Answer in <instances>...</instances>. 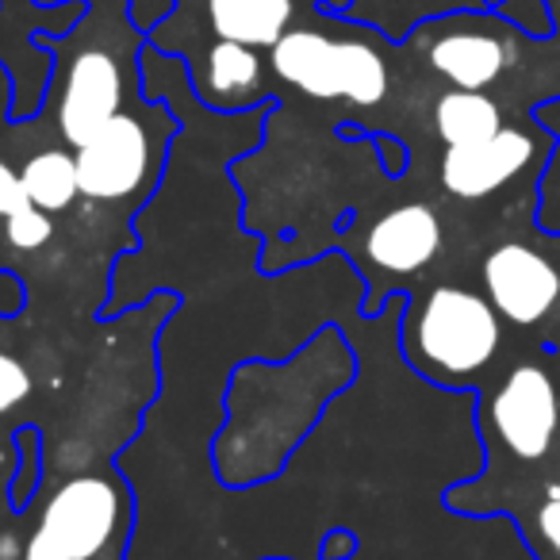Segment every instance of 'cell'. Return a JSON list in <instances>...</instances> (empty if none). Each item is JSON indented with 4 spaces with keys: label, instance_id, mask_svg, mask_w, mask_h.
<instances>
[{
    "label": "cell",
    "instance_id": "cell-1",
    "mask_svg": "<svg viewBox=\"0 0 560 560\" xmlns=\"http://www.w3.org/2000/svg\"><path fill=\"white\" fill-rule=\"evenodd\" d=\"M358 361L338 327H323L284 365L242 361L226 388V422L215 438V476L249 488L284 468L323 407L353 384Z\"/></svg>",
    "mask_w": 560,
    "mask_h": 560
},
{
    "label": "cell",
    "instance_id": "cell-2",
    "mask_svg": "<svg viewBox=\"0 0 560 560\" xmlns=\"http://www.w3.org/2000/svg\"><path fill=\"white\" fill-rule=\"evenodd\" d=\"M503 327L488 296L457 284L430 289L399 327L404 358L419 376L445 388H465L495 361Z\"/></svg>",
    "mask_w": 560,
    "mask_h": 560
},
{
    "label": "cell",
    "instance_id": "cell-3",
    "mask_svg": "<svg viewBox=\"0 0 560 560\" xmlns=\"http://www.w3.org/2000/svg\"><path fill=\"white\" fill-rule=\"evenodd\" d=\"M272 73L315 101H350L373 108L388 96V62L358 39L323 32H284L269 47Z\"/></svg>",
    "mask_w": 560,
    "mask_h": 560
},
{
    "label": "cell",
    "instance_id": "cell-4",
    "mask_svg": "<svg viewBox=\"0 0 560 560\" xmlns=\"http://www.w3.org/2000/svg\"><path fill=\"white\" fill-rule=\"evenodd\" d=\"M131 529V491L119 476L81 472L58 483L39 529L66 560H119Z\"/></svg>",
    "mask_w": 560,
    "mask_h": 560
},
{
    "label": "cell",
    "instance_id": "cell-5",
    "mask_svg": "<svg viewBox=\"0 0 560 560\" xmlns=\"http://www.w3.org/2000/svg\"><path fill=\"white\" fill-rule=\"evenodd\" d=\"M488 422L511 457L526 465L541 460L560 430V396L549 369L537 361H518L491 392Z\"/></svg>",
    "mask_w": 560,
    "mask_h": 560
},
{
    "label": "cell",
    "instance_id": "cell-6",
    "mask_svg": "<svg viewBox=\"0 0 560 560\" xmlns=\"http://www.w3.org/2000/svg\"><path fill=\"white\" fill-rule=\"evenodd\" d=\"M73 162H78L81 196L96 203H119L147 188L154 173V142L142 119L119 112L93 139L81 142Z\"/></svg>",
    "mask_w": 560,
    "mask_h": 560
},
{
    "label": "cell",
    "instance_id": "cell-7",
    "mask_svg": "<svg viewBox=\"0 0 560 560\" xmlns=\"http://www.w3.org/2000/svg\"><path fill=\"white\" fill-rule=\"evenodd\" d=\"M483 296L499 319L514 327H537L560 304V269L526 242H499L480 265Z\"/></svg>",
    "mask_w": 560,
    "mask_h": 560
},
{
    "label": "cell",
    "instance_id": "cell-8",
    "mask_svg": "<svg viewBox=\"0 0 560 560\" xmlns=\"http://www.w3.org/2000/svg\"><path fill=\"white\" fill-rule=\"evenodd\" d=\"M124 112V73L108 50H85L73 58L58 101V131L73 150L89 142L112 116Z\"/></svg>",
    "mask_w": 560,
    "mask_h": 560
},
{
    "label": "cell",
    "instance_id": "cell-9",
    "mask_svg": "<svg viewBox=\"0 0 560 560\" xmlns=\"http://www.w3.org/2000/svg\"><path fill=\"white\" fill-rule=\"evenodd\" d=\"M534 158V139L518 127H499L491 139L450 147L442 158V188L457 200H483L506 188Z\"/></svg>",
    "mask_w": 560,
    "mask_h": 560
},
{
    "label": "cell",
    "instance_id": "cell-10",
    "mask_svg": "<svg viewBox=\"0 0 560 560\" xmlns=\"http://www.w3.org/2000/svg\"><path fill=\"white\" fill-rule=\"evenodd\" d=\"M442 254V219L430 203H399L365 234V257L381 272L411 277Z\"/></svg>",
    "mask_w": 560,
    "mask_h": 560
},
{
    "label": "cell",
    "instance_id": "cell-11",
    "mask_svg": "<svg viewBox=\"0 0 560 560\" xmlns=\"http://www.w3.org/2000/svg\"><path fill=\"white\" fill-rule=\"evenodd\" d=\"M430 66L434 73H442L453 89H483L491 81L503 78L506 62H511V50H506L503 39L483 32H450L430 47Z\"/></svg>",
    "mask_w": 560,
    "mask_h": 560
},
{
    "label": "cell",
    "instance_id": "cell-12",
    "mask_svg": "<svg viewBox=\"0 0 560 560\" xmlns=\"http://www.w3.org/2000/svg\"><path fill=\"white\" fill-rule=\"evenodd\" d=\"M208 20L219 39L261 50L289 32L292 0H208Z\"/></svg>",
    "mask_w": 560,
    "mask_h": 560
},
{
    "label": "cell",
    "instance_id": "cell-13",
    "mask_svg": "<svg viewBox=\"0 0 560 560\" xmlns=\"http://www.w3.org/2000/svg\"><path fill=\"white\" fill-rule=\"evenodd\" d=\"M434 127L445 147H468V142L491 139L503 127V112L488 93L453 89L434 104Z\"/></svg>",
    "mask_w": 560,
    "mask_h": 560
},
{
    "label": "cell",
    "instance_id": "cell-14",
    "mask_svg": "<svg viewBox=\"0 0 560 560\" xmlns=\"http://www.w3.org/2000/svg\"><path fill=\"white\" fill-rule=\"evenodd\" d=\"M20 185L24 196L47 215L58 211H70L73 200L81 196L78 188V162L66 150H43V154L27 158L24 170H20Z\"/></svg>",
    "mask_w": 560,
    "mask_h": 560
},
{
    "label": "cell",
    "instance_id": "cell-15",
    "mask_svg": "<svg viewBox=\"0 0 560 560\" xmlns=\"http://www.w3.org/2000/svg\"><path fill=\"white\" fill-rule=\"evenodd\" d=\"M257 85H261V58H257L254 47L219 39L208 50V62H203V89H208V96H215V101H242Z\"/></svg>",
    "mask_w": 560,
    "mask_h": 560
},
{
    "label": "cell",
    "instance_id": "cell-16",
    "mask_svg": "<svg viewBox=\"0 0 560 560\" xmlns=\"http://www.w3.org/2000/svg\"><path fill=\"white\" fill-rule=\"evenodd\" d=\"M16 450H20V465L16 476H12V506L24 511L32 503L35 488H39V476H43V434L35 427H20L16 430Z\"/></svg>",
    "mask_w": 560,
    "mask_h": 560
},
{
    "label": "cell",
    "instance_id": "cell-17",
    "mask_svg": "<svg viewBox=\"0 0 560 560\" xmlns=\"http://www.w3.org/2000/svg\"><path fill=\"white\" fill-rule=\"evenodd\" d=\"M4 234L16 249H43L55 238V223H50L47 211H39L32 200L20 203L12 215H4Z\"/></svg>",
    "mask_w": 560,
    "mask_h": 560
},
{
    "label": "cell",
    "instance_id": "cell-18",
    "mask_svg": "<svg viewBox=\"0 0 560 560\" xmlns=\"http://www.w3.org/2000/svg\"><path fill=\"white\" fill-rule=\"evenodd\" d=\"M32 388H35V381L24 361H20L16 353L0 350V415L16 411V407L32 396Z\"/></svg>",
    "mask_w": 560,
    "mask_h": 560
},
{
    "label": "cell",
    "instance_id": "cell-19",
    "mask_svg": "<svg viewBox=\"0 0 560 560\" xmlns=\"http://www.w3.org/2000/svg\"><path fill=\"white\" fill-rule=\"evenodd\" d=\"M537 534L560 557V488H552L537 506Z\"/></svg>",
    "mask_w": 560,
    "mask_h": 560
},
{
    "label": "cell",
    "instance_id": "cell-20",
    "mask_svg": "<svg viewBox=\"0 0 560 560\" xmlns=\"http://www.w3.org/2000/svg\"><path fill=\"white\" fill-rule=\"evenodd\" d=\"M27 307V289L16 272L0 269V319H16Z\"/></svg>",
    "mask_w": 560,
    "mask_h": 560
},
{
    "label": "cell",
    "instance_id": "cell-21",
    "mask_svg": "<svg viewBox=\"0 0 560 560\" xmlns=\"http://www.w3.org/2000/svg\"><path fill=\"white\" fill-rule=\"evenodd\" d=\"M20 203H27L24 185H20V173L12 170V165L0 162V219L12 215V211H16Z\"/></svg>",
    "mask_w": 560,
    "mask_h": 560
},
{
    "label": "cell",
    "instance_id": "cell-22",
    "mask_svg": "<svg viewBox=\"0 0 560 560\" xmlns=\"http://www.w3.org/2000/svg\"><path fill=\"white\" fill-rule=\"evenodd\" d=\"M353 552H358V537L350 529H330L327 541H323L319 560H350Z\"/></svg>",
    "mask_w": 560,
    "mask_h": 560
},
{
    "label": "cell",
    "instance_id": "cell-23",
    "mask_svg": "<svg viewBox=\"0 0 560 560\" xmlns=\"http://www.w3.org/2000/svg\"><path fill=\"white\" fill-rule=\"evenodd\" d=\"M24 560H66V557L55 549V545L47 541V537L35 534L32 541H27V549H24Z\"/></svg>",
    "mask_w": 560,
    "mask_h": 560
},
{
    "label": "cell",
    "instance_id": "cell-24",
    "mask_svg": "<svg viewBox=\"0 0 560 560\" xmlns=\"http://www.w3.org/2000/svg\"><path fill=\"white\" fill-rule=\"evenodd\" d=\"M272 560H277V557H272Z\"/></svg>",
    "mask_w": 560,
    "mask_h": 560
}]
</instances>
